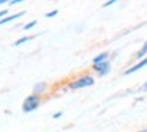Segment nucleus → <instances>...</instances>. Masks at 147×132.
<instances>
[{
	"label": "nucleus",
	"mask_w": 147,
	"mask_h": 132,
	"mask_svg": "<svg viewBox=\"0 0 147 132\" xmlns=\"http://www.w3.org/2000/svg\"><path fill=\"white\" fill-rule=\"evenodd\" d=\"M146 57H147V43H144L142 47H141V49L134 53V58H136L138 61H141V60H144Z\"/></svg>",
	"instance_id": "5"
},
{
	"label": "nucleus",
	"mask_w": 147,
	"mask_h": 132,
	"mask_svg": "<svg viewBox=\"0 0 147 132\" xmlns=\"http://www.w3.org/2000/svg\"><path fill=\"white\" fill-rule=\"evenodd\" d=\"M92 71H95L100 77H103V75L109 74V71H111V61L108 60V61L98 63V65H92Z\"/></svg>",
	"instance_id": "3"
},
{
	"label": "nucleus",
	"mask_w": 147,
	"mask_h": 132,
	"mask_svg": "<svg viewBox=\"0 0 147 132\" xmlns=\"http://www.w3.org/2000/svg\"><path fill=\"white\" fill-rule=\"evenodd\" d=\"M46 88H48V83H46V82H40V83H35V85H33V93L43 94Z\"/></svg>",
	"instance_id": "8"
},
{
	"label": "nucleus",
	"mask_w": 147,
	"mask_h": 132,
	"mask_svg": "<svg viewBox=\"0 0 147 132\" xmlns=\"http://www.w3.org/2000/svg\"><path fill=\"white\" fill-rule=\"evenodd\" d=\"M5 3H8L7 0H0V5H5Z\"/></svg>",
	"instance_id": "16"
},
{
	"label": "nucleus",
	"mask_w": 147,
	"mask_h": 132,
	"mask_svg": "<svg viewBox=\"0 0 147 132\" xmlns=\"http://www.w3.org/2000/svg\"><path fill=\"white\" fill-rule=\"evenodd\" d=\"M36 25V21H32V22H29V24H26V27H24V30H30V28H33Z\"/></svg>",
	"instance_id": "10"
},
{
	"label": "nucleus",
	"mask_w": 147,
	"mask_h": 132,
	"mask_svg": "<svg viewBox=\"0 0 147 132\" xmlns=\"http://www.w3.org/2000/svg\"><path fill=\"white\" fill-rule=\"evenodd\" d=\"M24 14V11H19V13H14V14L8 16V17H3V19H0V25H3V24H8V22L11 21H16L18 17H21V16Z\"/></svg>",
	"instance_id": "7"
},
{
	"label": "nucleus",
	"mask_w": 147,
	"mask_h": 132,
	"mask_svg": "<svg viewBox=\"0 0 147 132\" xmlns=\"http://www.w3.org/2000/svg\"><path fill=\"white\" fill-rule=\"evenodd\" d=\"M93 83H95L93 75H90V74H81L79 77H76V79H73V80L68 82V90H71V91L81 90V88L92 87Z\"/></svg>",
	"instance_id": "1"
},
{
	"label": "nucleus",
	"mask_w": 147,
	"mask_h": 132,
	"mask_svg": "<svg viewBox=\"0 0 147 132\" xmlns=\"http://www.w3.org/2000/svg\"><path fill=\"white\" fill-rule=\"evenodd\" d=\"M114 0H109V2H106V3H103V6H111V5H114Z\"/></svg>",
	"instance_id": "14"
},
{
	"label": "nucleus",
	"mask_w": 147,
	"mask_h": 132,
	"mask_svg": "<svg viewBox=\"0 0 147 132\" xmlns=\"http://www.w3.org/2000/svg\"><path fill=\"white\" fill-rule=\"evenodd\" d=\"M138 132H147V127H146V129H142V131H138Z\"/></svg>",
	"instance_id": "17"
},
{
	"label": "nucleus",
	"mask_w": 147,
	"mask_h": 132,
	"mask_svg": "<svg viewBox=\"0 0 147 132\" xmlns=\"http://www.w3.org/2000/svg\"><path fill=\"white\" fill-rule=\"evenodd\" d=\"M108 60H109V53H108V52H101L100 55H96L95 58L92 60V65H98V63L108 61Z\"/></svg>",
	"instance_id": "6"
},
{
	"label": "nucleus",
	"mask_w": 147,
	"mask_h": 132,
	"mask_svg": "<svg viewBox=\"0 0 147 132\" xmlns=\"http://www.w3.org/2000/svg\"><path fill=\"white\" fill-rule=\"evenodd\" d=\"M18 3H22V0H11L8 2V5H18Z\"/></svg>",
	"instance_id": "12"
},
{
	"label": "nucleus",
	"mask_w": 147,
	"mask_h": 132,
	"mask_svg": "<svg viewBox=\"0 0 147 132\" xmlns=\"http://www.w3.org/2000/svg\"><path fill=\"white\" fill-rule=\"evenodd\" d=\"M41 94H36V93H32L24 99L22 102V112L24 113H30L33 110H36L40 105H41Z\"/></svg>",
	"instance_id": "2"
},
{
	"label": "nucleus",
	"mask_w": 147,
	"mask_h": 132,
	"mask_svg": "<svg viewBox=\"0 0 147 132\" xmlns=\"http://www.w3.org/2000/svg\"><path fill=\"white\" fill-rule=\"evenodd\" d=\"M7 13H8V9H2V11H0V17H3V16H7Z\"/></svg>",
	"instance_id": "15"
},
{
	"label": "nucleus",
	"mask_w": 147,
	"mask_h": 132,
	"mask_svg": "<svg viewBox=\"0 0 147 132\" xmlns=\"http://www.w3.org/2000/svg\"><path fill=\"white\" fill-rule=\"evenodd\" d=\"M144 66H147V57H146L144 60H141V61H138L136 65H133L131 68L125 69V72H123V74H125V75H128V74H133V72H136V71H139V69H142Z\"/></svg>",
	"instance_id": "4"
},
{
	"label": "nucleus",
	"mask_w": 147,
	"mask_h": 132,
	"mask_svg": "<svg viewBox=\"0 0 147 132\" xmlns=\"http://www.w3.org/2000/svg\"><path fill=\"white\" fill-rule=\"evenodd\" d=\"M57 14H59V11H57V9H54V11L46 13V17H54V16H57Z\"/></svg>",
	"instance_id": "11"
},
{
	"label": "nucleus",
	"mask_w": 147,
	"mask_h": 132,
	"mask_svg": "<svg viewBox=\"0 0 147 132\" xmlns=\"http://www.w3.org/2000/svg\"><path fill=\"white\" fill-rule=\"evenodd\" d=\"M35 38V35H30V36H22V38H19V39L16 41V43H13V46H21V44H24V43H27V41H30V39H33Z\"/></svg>",
	"instance_id": "9"
},
{
	"label": "nucleus",
	"mask_w": 147,
	"mask_h": 132,
	"mask_svg": "<svg viewBox=\"0 0 147 132\" xmlns=\"http://www.w3.org/2000/svg\"><path fill=\"white\" fill-rule=\"evenodd\" d=\"M60 116H62V112H55L54 115H52V118H54V119H57V118H60Z\"/></svg>",
	"instance_id": "13"
}]
</instances>
